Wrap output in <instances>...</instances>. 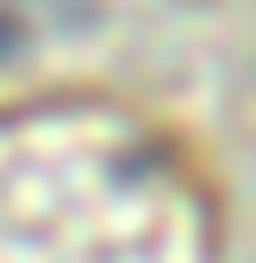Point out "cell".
Here are the masks:
<instances>
[{
  "label": "cell",
  "mask_w": 256,
  "mask_h": 263,
  "mask_svg": "<svg viewBox=\"0 0 256 263\" xmlns=\"http://www.w3.org/2000/svg\"><path fill=\"white\" fill-rule=\"evenodd\" d=\"M215 208L166 132L104 104L0 111V263H208Z\"/></svg>",
  "instance_id": "6da1fadb"
}]
</instances>
